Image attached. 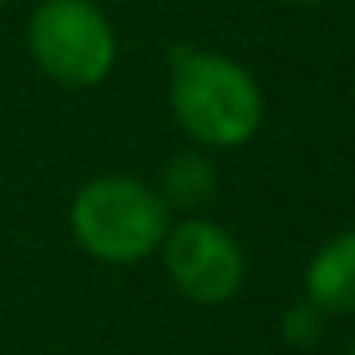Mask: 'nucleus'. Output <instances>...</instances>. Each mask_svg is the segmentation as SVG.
<instances>
[{"mask_svg":"<svg viewBox=\"0 0 355 355\" xmlns=\"http://www.w3.org/2000/svg\"><path fill=\"white\" fill-rule=\"evenodd\" d=\"M168 103L199 149H241L263 123V92L256 77L218 50H172Z\"/></svg>","mask_w":355,"mask_h":355,"instance_id":"obj_1","label":"nucleus"},{"mask_svg":"<svg viewBox=\"0 0 355 355\" xmlns=\"http://www.w3.org/2000/svg\"><path fill=\"white\" fill-rule=\"evenodd\" d=\"M172 225V210L153 184L126 172H103L77 187L69 202L73 241L92 260L126 268L141 263L161 248Z\"/></svg>","mask_w":355,"mask_h":355,"instance_id":"obj_2","label":"nucleus"},{"mask_svg":"<svg viewBox=\"0 0 355 355\" xmlns=\"http://www.w3.org/2000/svg\"><path fill=\"white\" fill-rule=\"evenodd\" d=\"M31 62L54 85L85 92L111 77L119 39L96 0H39L27 16Z\"/></svg>","mask_w":355,"mask_h":355,"instance_id":"obj_3","label":"nucleus"},{"mask_svg":"<svg viewBox=\"0 0 355 355\" xmlns=\"http://www.w3.org/2000/svg\"><path fill=\"white\" fill-rule=\"evenodd\" d=\"M157 252L172 286L195 306H225L245 283V252L237 237L210 218L172 222Z\"/></svg>","mask_w":355,"mask_h":355,"instance_id":"obj_4","label":"nucleus"},{"mask_svg":"<svg viewBox=\"0 0 355 355\" xmlns=\"http://www.w3.org/2000/svg\"><path fill=\"white\" fill-rule=\"evenodd\" d=\"M306 298L324 313H355V230L336 233L306 263Z\"/></svg>","mask_w":355,"mask_h":355,"instance_id":"obj_5","label":"nucleus"},{"mask_svg":"<svg viewBox=\"0 0 355 355\" xmlns=\"http://www.w3.org/2000/svg\"><path fill=\"white\" fill-rule=\"evenodd\" d=\"M157 195L164 199L168 210H184V214H195L202 210L218 191V168L202 149H184L176 153L157 176Z\"/></svg>","mask_w":355,"mask_h":355,"instance_id":"obj_6","label":"nucleus"},{"mask_svg":"<svg viewBox=\"0 0 355 355\" xmlns=\"http://www.w3.org/2000/svg\"><path fill=\"white\" fill-rule=\"evenodd\" d=\"M324 309L321 306H313V302H298V306H291L283 313V321H279V332H283V340L291 347H313V344H321V336H324Z\"/></svg>","mask_w":355,"mask_h":355,"instance_id":"obj_7","label":"nucleus"},{"mask_svg":"<svg viewBox=\"0 0 355 355\" xmlns=\"http://www.w3.org/2000/svg\"><path fill=\"white\" fill-rule=\"evenodd\" d=\"M279 4H286V8H313L321 0H279Z\"/></svg>","mask_w":355,"mask_h":355,"instance_id":"obj_8","label":"nucleus"},{"mask_svg":"<svg viewBox=\"0 0 355 355\" xmlns=\"http://www.w3.org/2000/svg\"><path fill=\"white\" fill-rule=\"evenodd\" d=\"M347 355H355V344H352V347H347Z\"/></svg>","mask_w":355,"mask_h":355,"instance_id":"obj_9","label":"nucleus"},{"mask_svg":"<svg viewBox=\"0 0 355 355\" xmlns=\"http://www.w3.org/2000/svg\"><path fill=\"white\" fill-rule=\"evenodd\" d=\"M4 4H8V0H0V8H4Z\"/></svg>","mask_w":355,"mask_h":355,"instance_id":"obj_10","label":"nucleus"}]
</instances>
